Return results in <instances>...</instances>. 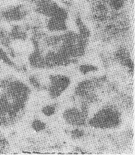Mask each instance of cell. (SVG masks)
<instances>
[{"label":"cell","instance_id":"6da1fadb","mask_svg":"<svg viewBox=\"0 0 135 155\" xmlns=\"http://www.w3.org/2000/svg\"><path fill=\"white\" fill-rule=\"evenodd\" d=\"M31 95L24 80L13 75L0 78V129H12L21 121Z\"/></svg>","mask_w":135,"mask_h":155},{"label":"cell","instance_id":"7a4b0ae2","mask_svg":"<svg viewBox=\"0 0 135 155\" xmlns=\"http://www.w3.org/2000/svg\"><path fill=\"white\" fill-rule=\"evenodd\" d=\"M90 20L96 32L124 26L130 21L127 0H88Z\"/></svg>","mask_w":135,"mask_h":155},{"label":"cell","instance_id":"3957f363","mask_svg":"<svg viewBox=\"0 0 135 155\" xmlns=\"http://www.w3.org/2000/svg\"><path fill=\"white\" fill-rule=\"evenodd\" d=\"M31 8L26 4H16L0 11V22L9 24L21 23L30 16Z\"/></svg>","mask_w":135,"mask_h":155},{"label":"cell","instance_id":"277c9868","mask_svg":"<svg viewBox=\"0 0 135 155\" xmlns=\"http://www.w3.org/2000/svg\"><path fill=\"white\" fill-rule=\"evenodd\" d=\"M0 62L10 68L16 70V65L5 49L0 45Z\"/></svg>","mask_w":135,"mask_h":155}]
</instances>
